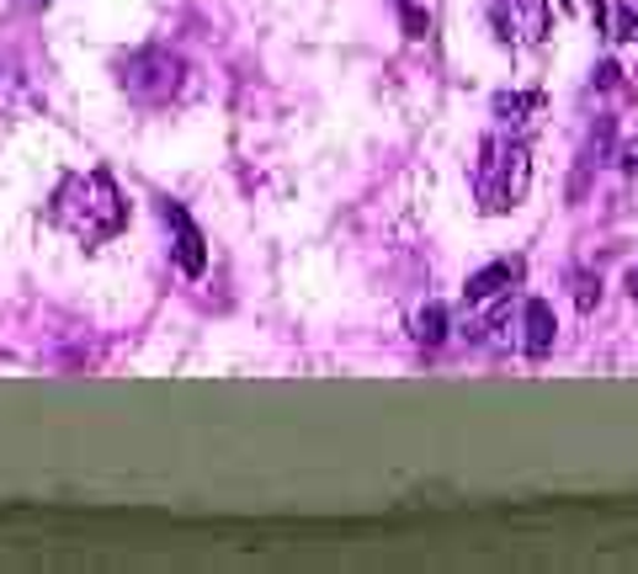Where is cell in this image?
Returning a JSON list of instances; mask_svg holds the SVG:
<instances>
[{
  "instance_id": "cell-1",
  "label": "cell",
  "mask_w": 638,
  "mask_h": 574,
  "mask_svg": "<svg viewBox=\"0 0 638 574\" xmlns=\"http://www.w3.org/2000/svg\"><path fill=\"white\" fill-rule=\"evenodd\" d=\"M53 224L59 229H70L74 239H86V245H101V239H112L118 229L128 224V202L123 191L112 187V176H70L64 187L53 191Z\"/></svg>"
},
{
  "instance_id": "cell-2",
  "label": "cell",
  "mask_w": 638,
  "mask_h": 574,
  "mask_svg": "<svg viewBox=\"0 0 638 574\" xmlns=\"http://www.w3.org/2000/svg\"><path fill=\"white\" fill-rule=\"evenodd\" d=\"M532 187V149L521 139H490L479 144V166H473V191L485 214H511L516 202Z\"/></svg>"
},
{
  "instance_id": "cell-3",
  "label": "cell",
  "mask_w": 638,
  "mask_h": 574,
  "mask_svg": "<svg viewBox=\"0 0 638 574\" xmlns=\"http://www.w3.org/2000/svg\"><path fill=\"white\" fill-rule=\"evenodd\" d=\"M123 91L133 101H171L181 91V59L166 48H139L123 59Z\"/></svg>"
},
{
  "instance_id": "cell-4",
  "label": "cell",
  "mask_w": 638,
  "mask_h": 574,
  "mask_svg": "<svg viewBox=\"0 0 638 574\" xmlns=\"http://www.w3.org/2000/svg\"><path fill=\"white\" fill-rule=\"evenodd\" d=\"M485 6H490V22L506 43L538 48L548 38V0H485Z\"/></svg>"
},
{
  "instance_id": "cell-5",
  "label": "cell",
  "mask_w": 638,
  "mask_h": 574,
  "mask_svg": "<svg viewBox=\"0 0 638 574\" xmlns=\"http://www.w3.org/2000/svg\"><path fill=\"white\" fill-rule=\"evenodd\" d=\"M166 224L176 229V266H181L187 277H202V271H208V239H202V229H197L192 218H187V208H176V202H166Z\"/></svg>"
},
{
  "instance_id": "cell-6",
  "label": "cell",
  "mask_w": 638,
  "mask_h": 574,
  "mask_svg": "<svg viewBox=\"0 0 638 574\" xmlns=\"http://www.w3.org/2000/svg\"><path fill=\"white\" fill-rule=\"evenodd\" d=\"M521 277H527V261H521V256L490 261V266H479V271L463 283V298H468V304H490V298H500V293H506V287H516Z\"/></svg>"
},
{
  "instance_id": "cell-7",
  "label": "cell",
  "mask_w": 638,
  "mask_h": 574,
  "mask_svg": "<svg viewBox=\"0 0 638 574\" xmlns=\"http://www.w3.org/2000/svg\"><path fill=\"white\" fill-rule=\"evenodd\" d=\"M554 335H559L554 304H548V298H527V309H521V352L532 362H542L554 352Z\"/></svg>"
},
{
  "instance_id": "cell-8",
  "label": "cell",
  "mask_w": 638,
  "mask_h": 574,
  "mask_svg": "<svg viewBox=\"0 0 638 574\" xmlns=\"http://www.w3.org/2000/svg\"><path fill=\"white\" fill-rule=\"evenodd\" d=\"M612 144H617V122L612 118H596L586 139V155H580V166H612Z\"/></svg>"
},
{
  "instance_id": "cell-9",
  "label": "cell",
  "mask_w": 638,
  "mask_h": 574,
  "mask_svg": "<svg viewBox=\"0 0 638 574\" xmlns=\"http://www.w3.org/2000/svg\"><path fill=\"white\" fill-rule=\"evenodd\" d=\"M527 112H542V96H538V91L495 96V118H506V122H527Z\"/></svg>"
},
{
  "instance_id": "cell-10",
  "label": "cell",
  "mask_w": 638,
  "mask_h": 574,
  "mask_svg": "<svg viewBox=\"0 0 638 574\" xmlns=\"http://www.w3.org/2000/svg\"><path fill=\"white\" fill-rule=\"evenodd\" d=\"M416 340L420 346H442L447 340V309L442 304H426V309L416 314Z\"/></svg>"
},
{
  "instance_id": "cell-11",
  "label": "cell",
  "mask_w": 638,
  "mask_h": 574,
  "mask_svg": "<svg viewBox=\"0 0 638 574\" xmlns=\"http://www.w3.org/2000/svg\"><path fill=\"white\" fill-rule=\"evenodd\" d=\"M393 11H399V22H405V38H426V32H431V17L420 11L416 0H393Z\"/></svg>"
},
{
  "instance_id": "cell-12",
  "label": "cell",
  "mask_w": 638,
  "mask_h": 574,
  "mask_svg": "<svg viewBox=\"0 0 638 574\" xmlns=\"http://www.w3.org/2000/svg\"><path fill=\"white\" fill-rule=\"evenodd\" d=\"M607 32H612L617 43H634V38H638V11H634V6H617L612 22H607Z\"/></svg>"
},
{
  "instance_id": "cell-13",
  "label": "cell",
  "mask_w": 638,
  "mask_h": 574,
  "mask_svg": "<svg viewBox=\"0 0 638 574\" xmlns=\"http://www.w3.org/2000/svg\"><path fill=\"white\" fill-rule=\"evenodd\" d=\"M575 304L590 314L596 304H601V283H590V277H575Z\"/></svg>"
},
{
  "instance_id": "cell-14",
  "label": "cell",
  "mask_w": 638,
  "mask_h": 574,
  "mask_svg": "<svg viewBox=\"0 0 638 574\" xmlns=\"http://www.w3.org/2000/svg\"><path fill=\"white\" fill-rule=\"evenodd\" d=\"M596 86H601V91H612V86H622V70H617L612 59H607V65H596Z\"/></svg>"
},
{
  "instance_id": "cell-15",
  "label": "cell",
  "mask_w": 638,
  "mask_h": 574,
  "mask_svg": "<svg viewBox=\"0 0 638 574\" xmlns=\"http://www.w3.org/2000/svg\"><path fill=\"white\" fill-rule=\"evenodd\" d=\"M622 170H628V176H638V144H628V149H622Z\"/></svg>"
},
{
  "instance_id": "cell-16",
  "label": "cell",
  "mask_w": 638,
  "mask_h": 574,
  "mask_svg": "<svg viewBox=\"0 0 638 574\" xmlns=\"http://www.w3.org/2000/svg\"><path fill=\"white\" fill-rule=\"evenodd\" d=\"M628 298H634V304H638V266H634V271H628Z\"/></svg>"
}]
</instances>
